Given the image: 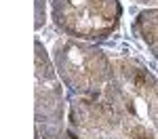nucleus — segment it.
<instances>
[{
    "label": "nucleus",
    "mask_w": 158,
    "mask_h": 139,
    "mask_svg": "<svg viewBox=\"0 0 158 139\" xmlns=\"http://www.w3.org/2000/svg\"><path fill=\"white\" fill-rule=\"evenodd\" d=\"M51 6L65 34L85 40L110 36L120 19L118 0H51Z\"/></svg>",
    "instance_id": "f257e3e1"
},
{
    "label": "nucleus",
    "mask_w": 158,
    "mask_h": 139,
    "mask_svg": "<svg viewBox=\"0 0 158 139\" xmlns=\"http://www.w3.org/2000/svg\"><path fill=\"white\" fill-rule=\"evenodd\" d=\"M141 2H150V4H158V0H141Z\"/></svg>",
    "instance_id": "f03ea898"
}]
</instances>
